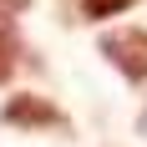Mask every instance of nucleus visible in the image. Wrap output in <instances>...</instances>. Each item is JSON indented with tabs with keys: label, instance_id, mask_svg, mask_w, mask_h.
Wrapping results in <instances>:
<instances>
[{
	"label": "nucleus",
	"instance_id": "4",
	"mask_svg": "<svg viewBox=\"0 0 147 147\" xmlns=\"http://www.w3.org/2000/svg\"><path fill=\"white\" fill-rule=\"evenodd\" d=\"M137 0H81V20H112V15L132 10Z\"/></svg>",
	"mask_w": 147,
	"mask_h": 147
},
{
	"label": "nucleus",
	"instance_id": "2",
	"mask_svg": "<svg viewBox=\"0 0 147 147\" xmlns=\"http://www.w3.org/2000/svg\"><path fill=\"white\" fill-rule=\"evenodd\" d=\"M102 56L122 71V81H147V30L122 26L102 36Z\"/></svg>",
	"mask_w": 147,
	"mask_h": 147
},
{
	"label": "nucleus",
	"instance_id": "5",
	"mask_svg": "<svg viewBox=\"0 0 147 147\" xmlns=\"http://www.w3.org/2000/svg\"><path fill=\"white\" fill-rule=\"evenodd\" d=\"M26 5H30V0H0V10H10V15H20Z\"/></svg>",
	"mask_w": 147,
	"mask_h": 147
},
{
	"label": "nucleus",
	"instance_id": "1",
	"mask_svg": "<svg viewBox=\"0 0 147 147\" xmlns=\"http://www.w3.org/2000/svg\"><path fill=\"white\" fill-rule=\"evenodd\" d=\"M0 122H5V127H15V132H66V112H61L56 102L36 96V91L10 96V102L0 107Z\"/></svg>",
	"mask_w": 147,
	"mask_h": 147
},
{
	"label": "nucleus",
	"instance_id": "3",
	"mask_svg": "<svg viewBox=\"0 0 147 147\" xmlns=\"http://www.w3.org/2000/svg\"><path fill=\"white\" fill-rule=\"evenodd\" d=\"M20 56H26V46H20V30H15V15L0 10V86L15 76V66H20Z\"/></svg>",
	"mask_w": 147,
	"mask_h": 147
}]
</instances>
